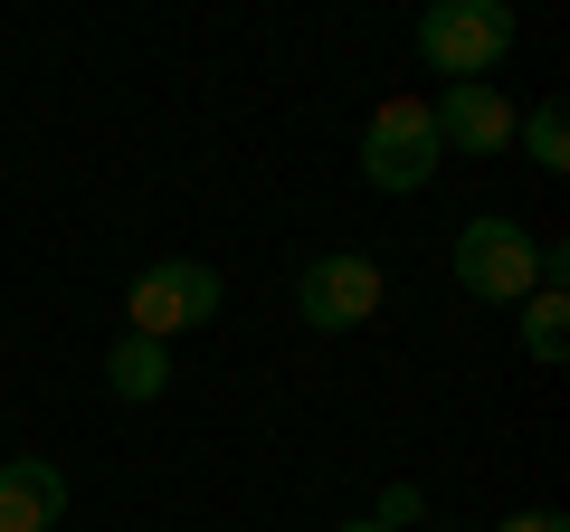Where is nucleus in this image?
I'll return each mask as SVG.
<instances>
[{"mask_svg": "<svg viewBox=\"0 0 570 532\" xmlns=\"http://www.w3.org/2000/svg\"><path fill=\"white\" fill-rule=\"evenodd\" d=\"M438 162H448V144H438V124H428V96H381V105H371V124H362V181L381 190V200L428 190Z\"/></svg>", "mask_w": 570, "mask_h": 532, "instance_id": "1", "label": "nucleus"}, {"mask_svg": "<svg viewBox=\"0 0 570 532\" xmlns=\"http://www.w3.org/2000/svg\"><path fill=\"white\" fill-rule=\"evenodd\" d=\"M419 58L448 86H485L513 58V10L504 0H438V10H419Z\"/></svg>", "mask_w": 570, "mask_h": 532, "instance_id": "2", "label": "nucleus"}, {"mask_svg": "<svg viewBox=\"0 0 570 532\" xmlns=\"http://www.w3.org/2000/svg\"><path fill=\"white\" fill-rule=\"evenodd\" d=\"M456 286H466L475 305H523V295L542 286V238H532L523 219H504V209L466 219L456 228Z\"/></svg>", "mask_w": 570, "mask_h": 532, "instance_id": "3", "label": "nucleus"}, {"mask_svg": "<svg viewBox=\"0 0 570 532\" xmlns=\"http://www.w3.org/2000/svg\"><path fill=\"white\" fill-rule=\"evenodd\" d=\"M219 305H228V286H219V266H209V257H163V266H142L134 295H124V333L171 343V333L209 324Z\"/></svg>", "mask_w": 570, "mask_h": 532, "instance_id": "4", "label": "nucleus"}, {"mask_svg": "<svg viewBox=\"0 0 570 532\" xmlns=\"http://www.w3.org/2000/svg\"><path fill=\"white\" fill-rule=\"evenodd\" d=\"M295 314H305V333H362L371 314H381V266H371L362 247L314 257L305 276H295Z\"/></svg>", "mask_w": 570, "mask_h": 532, "instance_id": "5", "label": "nucleus"}, {"mask_svg": "<svg viewBox=\"0 0 570 532\" xmlns=\"http://www.w3.org/2000/svg\"><path fill=\"white\" fill-rule=\"evenodd\" d=\"M428 124H438V144L448 152H475V162H494V152H513V105L485 86H448V96L428 105Z\"/></svg>", "mask_w": 570, "mask_h": 532, "instance_id": "6", "label": "nucleus"}, {"mask_svg": "<svg viewBox=\"0 0 570 532\" xmlns=\"http://www.w3.org/2000/svg\"><path fill=\"white\" fill-rule=\"evenodd\" d=\"M67 523V466L58 456H0V532H58Z\"/></svg>", "mask_w": 570, "mask_h": 532, "instance_id": "7", "label": "nucleus"}, {"mask_svg": "<svg viewBox=\"0 0 570 532\" xmlns=\"http://www.w3.org/2000/svg\"><path fill=\"white\" fill-rule=\"evenodd\" d=\"M105 390H115V400H163L171 390V352L163 343H142V333H115V352H105Z\"/></svg>", "mask_w": 570, "mask_h": 532, "instance_id": "8", "label": "nucleus"}, {"mask_svg": "<svg viewBox=\"0 0 570 532\" xmlns=\"http://www.w3.org/2000/svg\"><path fill=\"white\" fill-rule=\"evenodd\" d=\"M513 144L532 152V171H570V105L542 96L532 115H513Z\"/></svg>", "mask_w": 570, "mask_h": 532, "instance_id": "9", "label": "nucleus"}, {"mask_svg": "<svg viewBox=\"0 0 570 532\" xmlns=\"http://www.w3.org/2000/svg\"><path fill=\"white\" fill-rule=\"evenodd\" d=\"M523 352H532L542 371L570 352V295H551V286H532V295H523Z\"/></svg>", "mask_w": 570, "mask_h": 532, "instance_id": "10", "label": "nucleus"}, {"mask_svg": "<svg viewBox=\"0 0 570 532\" xmlns=\"http://www.w3.org/2000/svg\"><path fill=\"white\" fill-rule=\"evenodd\" d=\"M371 523H381V532H409V523H428V494H419V485H381Z\"/></svg>", "mask_w": 570, "mask_h": 532, "instance_id": "11", "label": "nucleus"}, {"mask_svg": "<svg viewBox=\"0 0 570 532\" xmlns=\"http://www.w3.org/2000/svg\"><path fill=\"white\" fill-rule=\"evenodd\" d=\"M494 532H570V523H561V513L542 504V513H513V523H494Z\"/></svg>", "mask_w": 570, "mask_h": 532, "instance_id": "12", "label": "nucleus"}, {"mask_svg": "<svg viewBox=\"0 0 570 532\" xmlns=\"http://www.w3.org/2000/svg\"><path fill=\"white\" fill-rule=\"evenodd\" d=\"M343 532H381V523H371V513H352V523H343Z\"/></svg>", "mask_w": 570, "mask_h": 532, "instance_id": "13", "label": "nucleus"}, {"mask_svg": "<svg viewBox=\"0 0 570 532\" xmlns=\"http://www.w3.org/2000/svg\"><path fill=\"white\" fill-rule=\"evenodd\" d=\"M428 532H466V523H428Z\"/></svg>", "mask_w": 570, "mask_h": 532, "instance_id": "14", "label": "nucleus"}]
</instances>
